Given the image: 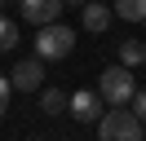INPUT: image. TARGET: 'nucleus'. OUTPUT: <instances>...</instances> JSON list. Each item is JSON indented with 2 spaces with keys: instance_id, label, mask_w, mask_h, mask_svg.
I'll return each mask as SVG.
<instances>
[{
  "instance_id": "f257e3e1",
  "label": "nucleus",
  "mask_w": 146,
  "mask_h": 141,
  "mask_svg": "<svg viewBox=\"0 0 146 141\" xmlns=\"http://www.w3.org/2000/svg\"><path fill=\"white\" fill-rule=\"evenodd\" d=\"M142 128H146V123L137 119L133 110L111 106V110L98 119V141H142Z\"/></svg>"
},
{
  "instance_id": "f03ea898",
  "label": "nucleus",
  "mask_w": 146,
  "mask_h": 141,
  "mask_svg": "<svg viewBox=\"0 0 146 141\" xmlns=\"http://www.w3.org/2000/svg\"><path fill=\"white\" fill-rule=\"evenodd\" d=\"M36 57H44V62H58V57H66V53L75 49V31L66 22H44V26H36Z\"/></svg>"
},
{
  "instance_id": "7ed1b4c3",
  "label": "nucleus",
  "mask_w": 146,
  "mask_h": 141,
  "mask_svg": "<svg viewBox=\"0 0 146 141\" xmlns=\"http://www.w3.org/2000/svg\"><path fill=\"white\" fill-rule=\"evenodd\" d=\"M98 93H102L106 106H128L133 101V70H128L124 62H119V66H106L102 79H98Z\"/></svg>"
},
{
  "instance_id": "20e7f679",
  "label": "nucleus",
  "mask_w": 146,
  "mask_h": 141,
  "mask_svg": "<svg viewBox=\"0 0 146 141\" xmlns=\"http://www.w3.org/2000/svg\"><path fill=\"white\" fill-rule=\"evenodd\" d=\"M66 115L75 123H98L102 119V93L98 88H80V93L66 97Z\"/></svg>"
},
{
  "instance_id": "39448f33",
  "label": "nucleus",
  "mask_w": 146,
  "mask_h": 141,
  "mask_svg": "<svg viewBox=\"0 0 146 141\" xmlns=\"http://www.w3.org/2000/svg\"><path fill=\"white\" fill-rule=\"evenodd\" d=\"M9 84H13V93H36V88H44V57H22L18 66L9 70Z\"/></svg>"
},
{
  "instance_id": "423d86ee",
  "label": "nucleus",
  "mask_w": 146,
  "mask_h": 141,
  "mask_svg": "<svg viewBox=\"0 0 146 141\" xmlns=\"http://www.w3.org/2000/svg\"><path fill=\"white\" fill-rule=\"evenodd\" d=\"M18 9H22V18H27L31 26H44V22H58L62 18V0H18Z\"/></svg>"
},
{
  "instance_id": "0eeeda50",
  "label": "nucleus",
  "mask_w": 146,
  "mask_h": 141,
  "mask_svg": "<svg viewBox=\"0 0 146 141\" xmlns=\"http://www.w3.org/2000/svg\"><path fill=\"white\" fill-rule=\"evenodd\" d=\"M80 18H84V31L102 35V31L111 26V18H115V13H111V5H106V0H93V5H80Z\"/></svg>"
},
{
  "instance_id": "6e6552de",
  "label": "nucleus",
  "mask_w": 146,
  "mask_h": 141,
  "mask_svg": "<svg viewBox=\"0 0 146 141\" xmlns=\"http://www.w3.org/2000/svg\"><path fill=\"white\" fill-rule=\"evenodd\" d=\"M111 13L124 18V22H146V0H115Z\"/></svg>"
},
{
  "instance_id": "1a4fd4ad",
  "label": "nucleus",
  "mask_w": 146,
  "mask_h": 141,
  "mask_svg": "<svg viewBox=\"0 0 146 141\" xmlns=\"http://www.w3.org/2000/svg\"><path fill=\"white\" fill-rule=\"evenodd\" d=\"M119 62H124L128 70L146 66V40H124V44H119Z\"/></svg>"
},
{
  "instance_id": "9d476101",
  "label": "nucleus",
  "mask_w": 146,
  "mask_h": 141,
  "mask_svg": "<svg viewBox=\"0 0 146 141\" xmlns=\"http://www.w3.org/2000/svg\"><path fill=\"white\" fill-rule=\"evenodd\" d=\"M40 110L44 115H62L66 110V93L62 88H40Z\"/></svg>"
},
{
  "instance_id": "9b49d317",
  "label": "nucleus",
  "mask_w": 146,
  "mask_h": 141,
  "mask_svg": "<svg viewBox=\"0 0 146 141\" xmlns=\"http://www.w3.org/2000/svg\"><path fill=\"white\" fill-rule=\"evenodd\" d=\"M13 44H18V22L0 13V53H13Z\"/></svg>"
},
{
  "instance_id": "f8f14e48",
  "label": "nucleus",
  "mask_w": 146,
  "mask_h": 141,
  "mask_svg": "<svg viewBox=\"0 0 146 141\" xmlns=\"http://www.w3.org/2000/svg\"><path fill=\"white\" fill-rule=\"evenodd\" d=\"M9 97H13V84H9V75H0V119L9 110Z\"/></svg>"
},
{
  "instance_id": "ddd939ff",
  "label": "nucleus",
  "mask_w": 146,
  "mask_h": 141,
  "mask_svg": "<svg viewBox=\"0 0 146 141\" xmlns=\"http://www.w3.org/2000/svg\"><path fill=\"white\" fill-rule=\"evenodd\" d=\"M128 106H133V115L146 123V93H133V101H128Z\"/></svg>"
},
{
  "instance_id": "4468645a",
  "label": "nucleus",
  "mask_w": 146,
  "mask_h": 141,
  "mask_svg": "<svg viewBox=\"0 0 146 141\" xmlns=\"http://www.w3.org/2000/svg\"><path fill=\"white\" fill-rule=\"evenodd\" d=\"M62 5H75V9H80V5H84V0H62Z\"/></svg>"
},
{
  "instance_id": "2eb2a0df",
  "label": "nucleus",
  "mask_w": 146,
  "mask_h": 141,
  "mask_svg": "<svg viewBox=\"0 0 146 141\" xmlns=\"http://www.w3.org/2000/svg\"><path fill=\"white\" fill-rule=\"evenodd\" d=\"M5 5H18V0H0V9H5Z\"/></svg>"
},
{
  "instance_id": "dca6fc26",
  "label": "nucleus",
  "mask_w": 146,
  "mask_h": 141,
  "mask_svg": "<svg viewBox=\"0 0 146 141\" xmlns=\"http://www.w3.org/2000/svg\"><path fill=\"white\" fill-rule=\"evenodd\" d=\"M142 26H146V22H142Z\"/></svg>"
}]
</instances>
